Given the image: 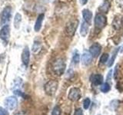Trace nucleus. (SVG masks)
<instances>
[{
	"label": "nucleus",
	"instance_id": "nucleus-1",
	"mask_svg": "<svg viewBox=\"0 0 123 115\" xmlns=\"http://www.w3.org/2000/svg\"><path fill=\"white\" fill-rule=\"evenodd\" d=\"M66 64L62 58L56 59L52 64V71L58 76H61L64 74Z\"/></svg>",
	"mask_w": 123,
	"mask_h": 115
},
{
	"label": "nucleus",
	"instance_id": "nucleus-2",
	"mask_svg": "<svg viewBox=\"0 0 123 115\" xmlns=\"http://www.w3.org/2000/svg\"><path fill=\"white\" fill-rule=\"evenodd\" d=\"M58 85H59V83L56 80H49L44 86L45 92L46 93V94H48L49 96H52L55 94L58 89Z\"/></svg>",
	"mask_w": 123,
	"mask_h": 115
},
{
	"label": "nucleus",
	"instance_id": "nucleus-3",
	"mask_svg": "<svg viewBox=\"0 0 123 115\" xmlns=\"http://www.w3.org/2000/svg\"><path fill=\"white\" fill-rule=\"evenodd\" d=\"M12 16V8L10 6H6L4 8L1 13V24L2 25H7L10 21Z\"/></svg>",
	"mask_w": 123,
	"mask_h": 115
},
{
	"label": "nucleus",
	"instance_id": "nucleus-4",
	"mask_svg": "<svg viewBox=\"0 0 123 115\" xmlns=\"http://www.w3.org/2000/svg\"><path fill=\"white\" fill-rule=\"evenodd\" d=\"M106 17L102 13H98L95 17V26L96 29H102L106 25Z\"/></svg>",
	"mask_w": 123,
	"mask_h": 115
},
{
	"label": "nucleus",
	"instance_id": "nucleus-5",
	"mask_svg": "<svg viewBox=\"0 0 123 115\" xmlns=\"http://www.w3.org/2000/svg\"><path fill=\"white\" fill-rule=\"evenodd\" d=\"M79 21L78 20H72L67 23L66 27H65V33L68 36H73L75 32V31L78 27Z\"/></svg>",
	"mask_w": 123,
	"mask_h": 115
},
{
	"label": "nucleus",
	"instance_id": "nucleus-6",
	"mask_svg": "<svg viewBox=\"0 0 123 115\" xmlns=\"http://www.w3.org/2000/svg\"><path fill=\"white\" fill-rule=\"evenodd\" d=\"M4 104H5L6 109L12 110L17 107L18 100L16 98L14 97V96H10V97L6 98L5 101H4Z\"/></svg>",
	"mask_w": 123,
	"mask_h": 115
},
{
	"label": "nucleus",
	"instance_id": "nucleus-7",
	"mask_svg": "<svg viewBox=\"0 0 123 115\" xmlns=\"http://www.w3.org/2000/svg\"><path fill=\"white\" fill-rule=\"evenodd\" d=\"M68 99L72 101H79L81 98V91L78 87H72L70 89L68 95Z\"/></svg>",
	"mask_w": 123,
	"mask_h": 115
},
{
	"label": "nucleus",
	"instance_id": "nucleus-8",
	"mask_svg": "<svg viewBox=\"0 0 123 115\" xmlns=\"http://www.w3.org/2000/svg\"><path fill=\"white\" fill-rule=\"evenodd\" d=\"M10 37V28L9 25H5L0 30V38L5 42H8Z\"/></svg>",
	"mask_w": 123,
	"mask_h": 115
},
{
	"label": "nucleus",
	"instance_id": "nucleus-9",
	"mask_svg": "<svg viewBox=\"0 0 123 115\" xmlns=\"http://www.w3.org/2000/svg\"><path fill=\"white\" fill-rule=\"evenodd\" d=\"M102 51V46L98 43H94L89 48V53L92 55V58H97Z\"/></svg>",
	"mask_w": 123,
	"mask_h": 115
},
{
	"label": "nucleus",
	"instance_id": "nucleus-10",
	"mask_svg": "<svg viewBox=\"0 0 123 115\" xmlns=\"http://www.w3.org/2000/svg\"><path fill=\"white\" fill-rule=\"evenodd\" d=\"M29 60H30V52H29V49L28 46L24 48L22 53V61L23 64L25 66H28L29 63Z\"/></svg>",
	"mask_w": 123,
	"mask_h": 115
},
{
	"label": "nucleus",
	"instance_id": "nucleus-11",
	"mask_svg": "<svg viewBox=\"0 0 123 115\" xmlns=\"http://www.w3.org/2000/svg\"><path fill=\"white\" fill-rule=\"evenodd\" d=\"M90 80L94 85H96V86L101 85V84H102V82H103V77L102 75L95 74V75H92L90 77Z\"/></svg>",
	"mask_w": 123,
	"mask_h": 115
},
{
	"label": "nucleus",
	"instance_id": "nucleus-12",
	"mask_svg": "<svg viewBox=\"0 0 123 115\" xmlns=\"http://www.w3.org/2000/svg\"><path fill=\"white\" fill-rule=\"evenodd\" d=\"M81 60H82V63L83 65H88L92 61V55L88 52H85L82 55V58H81Z\"/></svg>",
	"mask_w": 123,
	"mask_h": 115
},
{
	"label": "nucleus",
	"instance_id": "nucleus-13",
	"mask_svg": "<svg viewBox=\"0 0 123 115\" xmlns=\"http://www.w3.org/2000/svg\"><path fill=\"white\" fill-rule=\"evenodd\" d=\"M44 18H45V15L43 13L38 15V16L36 21V23H35V27H34V29L36 32H38V31L41 29L42 22H43V20H44Z\"/></svg>",
	"mask_w": 123,
	"mask_h": 115
},
{
	"label": "nucleus",
	"instance_id": "nucleus-14",
	"mask_svg": "<svg viewBox=\"0 0 123 115\" xmlns=\"http://www.w3.org/2000/svg\"><path fill=\"white\" fill-rule=\"evenodd\" d=\"M82 16L85 22H87L88 24L91 23V20L92 18V13L91 11H89L88 9H84L82 11Z\"/></svg>",
	"mask_w": 123,
	"mask_h": 115
},
{
	"label": "nucleus",
	"instance_id": "nucleus-15",
	"mask_svg": "<svg viewBox=\"0 0 123 115\" xmlns=\"http://www.w3.org/2000/svg\"><path fill=\"white\" fill-rule=\"evenodd\" d=\"M88 24L86 22H83L81 25V28H80V34L82 37H86L88 34Z\"/></svg>",
	"mask_w": 123,
	"mask_h": 115
},
{
	"label": "nucleus",
	"instance_id": "nucleus-16",
	"mask_svg": "<svg viewBox=\"0 0 123 115\" xmlns=\"http://www.w3.org/2000/svg\"><path fill=\"white\" fill-rule=\"evenodd\" d=\"M22 22V15L19 13H16L14 18V27L15 29H18L20 27Z\"/></svg>",
	"mask_w": 123,
	"mask_h": 115
},
{
	"label": "nucleus",
	"instance_id": "nucleus-17",
	"mask_svg": "<svg viewBox=\"0 0 123 115\" xmlns=\"http://www.w3.org/2000/svg\"><path fill=\"white\" fill-rule=\"evenodd\" d=\"M109 6H110V4L109 2L107 1V0H105V2H103V4L101 6V7L99 8V9L101 10L102 12H108V11H109Z\"/></svg>",
	"mask_w": 123,
	"mask_h": 115
},
{
	"label": "nucleus",
	"instance_id": "nucleus-18",
	"mask_svg": "<svg viewBox=\"0 0 123 115\" xmlns=\"http://www.w3.org/2000/svg\"><path fill=\"white\" fill-rule=\"evenodd\" d=\"M110 89H111V86L108 82L102 84L101 88H100V90H101V91L103 92V93H107V92H109L110 91Z\"/></svg>",
	"mask_w": 123,
	"mask_h": 115
},
{
	"label": "nucleus",
	"instance_id": "nucleus-19",
	"mask_svg": "<svg viewBox=\"0 0 123 115\" xmlns=\"http://www.w3.org/2000/svg\"><path fill=\"white\" fill-rule=\"evenodd\" d=\"M41 47H42V45H41L40 42L38 41H35L33 43V45H32V52L35 53L38 52L40 50Z\"/></svg>",
	"mask_w": 123,
	"mask_h": 115
},
{
	"label": "nucleus",
	"instance_id": "nucleus-20",
	"mask_svg": "<svg viewBox=\"0 0 123 115\" xmlns=\"http://www.w3.org/2000/svg\"><path fill=\"white\" fill-rule=\"evenodd\" d=\"M118 49H119V48H116V49H115V51L113 52L112 56H111V58L110 59L109 64H108V66H109V67H111V65L113 64L114 61H115V58H116V56H117V54H118Z\"/></svg>",
	"mask_w": 123,
	"mask_h": 115
},
{
	"label": "nucleus",
	"instance_id": "nucleus-21",
	"mask_svg": "<svg viewBox=\"0 0 123 115\" xmlns=\"http://www.w3.org/2000/svg\"><path fill=\"white\" fill-rule=\"evenodd\" d=\"M80 61V56H79V53L77 52V51H75L74 53H73V55H72V61L73 63L77 64Z\"/></svg>",
	"mask_w": 123,
	"mask_h": 115
},
{
	"label": "nucleus",
	"instance_id": "nucleus-22",
	"mask_svg": "<svg viewBox=\"0 0 123 115\" xmlns=\"http://www.w3.org/2000/svg\"><path fill=\"white\" fill-rule=\"evenodd\" d=\"M108 60H109V55L107 53H104L102 54V55L100 58V64H105Z\"/></svg>",
	"mask_w": 123,
	"mask_h": 115
},
{
	"label": "nucleus",
	"instance_id": "nucleus-23",
	"mask_svg": "<svg viewBox=\"0 0 123 115\" xmlns=\"http://www.w3.org/2000/svg\"><path fill=\"white\" fill-rule=\"evenodd\" d=\"M90 104H91V100L88 98H86L83 101V108L85 110H87L89 107Z\"/></svg>",
	"mask_w": 123,
	"mask_h": 115
},
{
	"label": "nucleus",
	"instance_id": "nucleus-24",
	"mask_svg": "<svg viewBox=\"0 0 123 115\" xmlns=\"http://www.w3.org/2000/svg\"><path fill=\"white\" fill-rule=\"evenodd\" d=\"M52 115H61V108L59 106H55L52 111Z\"/></svg>",
	"mask_w": 123,
	"mask_h": 115
},
{
	"label": "nucleus",
	"instance_id": "nucleus-25",
	"mask_svg": "<svg viewBox=\"0 0 123 115\" xmlns=\"http://www.w3.org/2000/svg\"><path fill=\"white\" fill-rule=\"evenodd\" d=\"M0 115H9V114L6 109L0 107Z\"/></svg>",
	"mask_w": 123,
	"mask_h": 115
},
{
	"label": "nucleus",
	"instance_id": "nucleus-26",
	"mask_svg": "<svg viewBox=\"0 0 123 115\" xmlns=\"http://www.w3.org/2000/svg\"><path fill=\"white\" fill-rule=\"evenodd\" d=\"M73 115H83V110L81 108H78L75 110V113Z\"/></svg>",
	"mask_w": 123,
	"mask_h": 115
},
{
	"label": "nucleus",
	"instance_id": "nucleus-27",
	"mask_svg": "<svg viewBox=\"0 0 123 115\" xmlns=\"http://www.w3.org/2000/svg\"><path fill=\"white\" fill-rule=\"evenodd\" d=\"M80 3L82 4V5H86V4L87 3L88 0H79Z\"/></svg>",
	"mask_w": 123,
	"mask_h": 115
},
{
	"label": "nucleus",
	"instance_id": "nucleus-28",
	"mask_svg": "<svg viewBox=\"0 0 123 115\" xmlns=\"http://www.w3.org/2000/svg\"><path fill=\"white\" fill-rule=\"evenodd\" d=\"M120 52H121V53L123 52V45L122 46V48H121V49H120Z\"/></svg>",
	"mask_w": 123,
	"mask_h": 115
},
{
	"label": "nucleus",
	"instance_id": "nucleus-29",
	"mask_svg": "<svg viewBox=\"0 0 123 115\" xmlns=\"http://www.w3.org/2000/svg\"><path fill=\"white\" fill-rule=\"evenodd\" d=\"M16 115H25L24 113H18V114H17Z\"/></svg>",
	"mask_w": 123,
	"mask_h": 115
}]
</instances>
